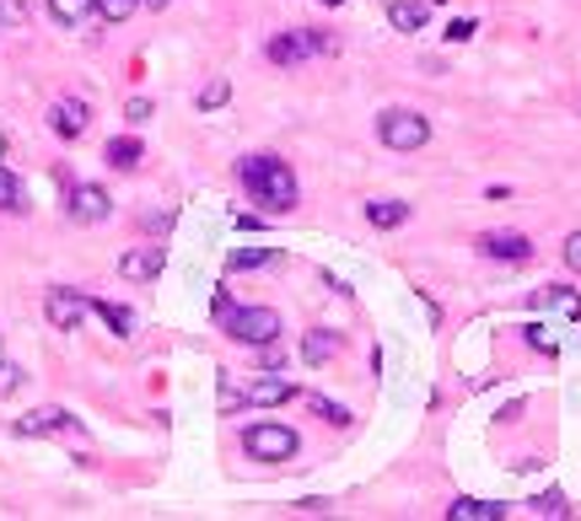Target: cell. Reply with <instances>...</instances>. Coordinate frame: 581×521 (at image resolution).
Wrapping results in <instances>:
<instances>
[{"label": "cell", "mask_w": 581, "mask_h": 521, "mask_svg": "<svg viewBox=\"0 0 581 521\" xmlns=\"http://www.w3.org/2000/svg\"><path fill=\"white\" fill-rule=\"evenodd\" d=\"M0 22L6 28H22L28 22V0H0Z\"/></svg>", "instance_id": "cell-29"}, {"label": "cell", "mask_w": 581, "mask_h": 521, "mask_svg": "<svg viewBox=\"0 0 581 521\" xmlns=\"http://www.w3.org/2000/svg\"><path fill=\"white\" fill-rule=\"evenodd\" d=\"M243 398L258 403V408H275V403H290V398H296V387H290V382H281V376H264V382H253Z\"/></svg>", "instance_id": "cell-14"}, {"label": "cell", "mask_w": 581, "mask_h": 521, "mask_svg": "<svg viewBox=\"0 0 581 521\" xmlns=\"http://www.w3.org/2000/svg\"><path fill=\"white\" fill-rule=\"evenodd\" d=\"M339 39H329L324 28H302V33H281V39H270V60L275 65H302V60H313V54H334Z\"/></svg>", "instance_id": "cell-4"}, {"label": "cell", "mask_w": 581, "mask_h": 521, "mask_svg": "<svg viewBox=\"0 0 581 521\" xmlns=\"http://www.w3.org/2000/svg\"><path fill=\"white\" fill-rule=\"evenodd\" d=\"M146 114H151V103H146V97H129V103H125V119L129 124H140Z\"/></svg>", "instance_id": "cell-31"}, {"label": "cell", "mask_w": 581, "mask_h": 521, "mask_svg": "<svg viewBox=\"0 0 581 521\" xmlns=\"http://www.w3.org/2000/svg\"><path fill=\"white\" fill-rule=\"evenodd\" d=\"M534 517H571V506H566L560 489H543L539 500H534Z\"/></svg>", "instance_id": "cell-24"}, {"label": "cell", "mask_w": 581, "mask_h": 521, "mask_svg": "<svg viewBox=\"0 0 581 521\" xmlns=\"http://www.w3.org/2000/svg\"><path fill=\"white\" fill-rule=\"evenodd\" d=\"M447 39H453V43H468V39H474V22H453V28H447Z\"/></svg>", "instance_id": "cell-33"}, {"label": "cell", "mask_w": 581, "mask_h": 521, "mask_svg": "<svg viewBox=\"0 0 581 521\" xmlns=\"http://www.w3.org/2000/svg\"><path fill=\"white\" fill-rule=\"evenodd\" d=\"M226 97H232V86H226V81H210L205 92H200V108H205V114H210V108H221Z\"/></svg>", "instance_id": "cell-27"}, {"label": "cell", "mask_w": 581, "mask_h": 521, "mask_svg": "<svg viewBox=\"0 0 581 521\" xmlns=\"http://www.w3.org/2000/svg\"><path fill=\"white\" fill-rule=\"evenodd\" d=\"M135 6H140V0H97V17H103V22H129Z\"/></svg>", "instance_id": "cell-25"}, {"label": "cell", "mask_w": 581, "mask_h": 521, "mask_svg": "<svg viewBox=\"0 0 581 521\" xmlns=\"http://www.w3.org/2000/svg\"><path fill=\"white\" fill-rule=\"evenodd\" d=\"M65 430H76V425H71V414H65V408H54V403H49V408H33V414H22V419H17V436H65Z\"/></svg>", "instance_id": "cell-10"}, {"label": "cell", "mask_w": 581, "mask_h": 521, "mask_svg": "<svg viewBox=\"0 0 581 521\" xmlns=\"http://www.w3.org/2000/svg\"><path fill=\"white\" fill-rule=\"evenodd\" d=\"M49 124H54L60 140H82L86 124H92V108H86L82 97H60V103L49 108Z\"/></svg>", "instance_id": "cell-9"}, {"label": "cell", "mask_w": 581, "mask_h": 521, "mask_svg": "<svg viewBox=\"0 0 581 521\" xmlns=\"http://www.w3.org/2000/svg\"><path fill=\"white\" fill-rule=\"evenodd\" d=\"M92 11H97V0H49V17H54L60 28H76Z\"/></svg>", "instance_id": "cell-19"}, {"label": "cell", "mask_w": 581, "mask_h": 521, "mask_svg": "<svg viewBox=\"0 0 581 521\" xmlns=\"http://www.w3.org/2000/svg\"><path fill=\"white\" fill-rule=\"evenodd\" d=\"M264 264H275V247H237L232 253V269H264Z\"/></svg>", "instance_id": "cell-23"}, {"label": "cell", "mask_w": 581, "mask_h": 521, "mask_svg": "<svg viewBox=\"0 0 581 521\" xmlns=\"http://www.w3.org/2000/svg\"><path fill=\"white\" fill-rule=\"evenodd\" d=\"M243 446H249V457H258V462H290L302 436H296L290 425H249Z\"/></svg>", "instance_id": "cell-5"}, {"label": "cell", "mask_w": 581, "mask_h": 521, "mask_svg": "<svg viewBox=\"0 0 581 521\" xmlns=\"http://www.w3.org/2000/svg\"><path fill=\"white\" fill-rule=\"evenodd\" d=\"M367 221L382 226V232H393V226H404V221H410V204H404V200H372V204H367Z\"/></svg>", "instance_id": "cell-17"}, {"label": "cell", "mask_w": 581, "mask_h": 521, "mask_svg": "<svg viewBox=\"0 0 581 521\" xmlns=\"http://www.w3.org/2000/svg\"><path fill=\"white\" fill-rule=\"evenodd\" d=\"M65 200H71V221H82V226H103V221L114 215L108 189H97V183H76Z\"/></svg>", "instance_id": "cell-6"}, {"label": "cell", "mask_w": 581, "mask_h": 521, "mask_svg": "<svg viewBox=\"0 0 581 521\" xmlns=\"http://www.w3.org/2000/svg\"><path fill=\"white\" fill-rule=\"evenodd\" d=\"M210 318L221 322V333H232L237 344H253V350L281 339V312H275V307H232V296H226V290H215Z\"/></svg>", "instance_id": "cell-1"}, {"label": "cell", "mask_w": 581, "mask_h": 521, "mask_svg": "<svg viewBox=\"0 0 581 521\" xmlns=\"http://www.w3.org/2000/svg\"><path fill=\"white\" fill-rule=\"evenodd\" d=\"M296 398H302V408H313V414H318V419H329V425H345V419H350V414H345L339 403L318 398V393H296Z\"/></svg>", "instance_id": "cell-22"}, {"label": "cell", "mask_w": 581, "mask_h": 521, "mask_svg": "<svg viewBox=\"0 0 581 521\" xmlns=\"http://www.w3.org/2000/svg\"><path fill=\"white\" fill-rule=\"evenodd\" d=\"M388 22H393L399 33H420V28L431 22V6H425V0H388Z\"/></svg>", "instance_id": "cell-12"}, {"label": "cell", "mask_w": 581, "mask_h": 521, "mask_svg": "<svg viewBox=\"0 0 581 521\" xmlns=\"http://www.w3.org/2000/svg\"><path fill=\"white\" fill-rule=\"evenodd\" d=\"M103 157H108V167H119V172H135V167H140V157H146V151H140V140H135V135H114Z\"/></svg>", "instance_id": "cell-15"}, {"label": "cell", "mask_w": 581, "mask_h": 521, "mask_svg": "<svg viewBox=\"0 0 581 521\" xmlns=\"http://www.w3.org/2000/svg\"><path fill=\"white\" fill-rule=\"evenodd\" d=\"M566 264L581 275V232H571V237H566Z\"/></svg>", "instance_id": "cell-32"}, {"label": "cell", "mask_w": 581, "mask_h": 521, "mask_svg": "<svg viewBox=\"0 0 581 521\" xmlns=\"http://www.w3.org/2000/svg\"><path fill=\"white\" fill-rule=\"evenodd\" d=\"M474 247H479L485 258H496V264H528V258H534V242L522 237V232H485Z\"/></svg>", "instance_id": "cell-8"}, {"label": "cell", "mask_w": 581, "mask_h": 521, "mask_svg": "<svg viewBox=\"0 0 581 521\" xmlns=\"http://www.w3.org/2000/svg\"><path fill=\"white\" fill-rule=\"evenodd\" d=\"M28 376H22V365H11V361H0V398H11L17 387H22Z\"/></svg>", "instance_id": "cell-26"}, {"label": "cell", "mask_w": 581, "mask_h": 521, "mask_svg": "<svg viewBox=\"0 0 581 521\" xmlns=\"http://www.w3.org/2000/svg\"><path fill=\"white\" fill-rule=\"evenodd\" d=\"M534 307H549V312H560V318H581V296L566 290V285H539V290H534Z\"/></svg>", "instance_id": "cell-13"}, {"label": "cell", "mask_w": 581, "mask_h": 521, "mask_svg": "<svg viewBox=\"0 0 581 521\" xmlns=\"http://www.w3.org/2000/svg\"><path fill=\"white\" fill-rule=\"evenodd\" d=\"M237 178H243L249 200L264 204V210H290L296 204V172L281 157H249L237 167Z\"/></svg>", "instance_id": "cell-2"}, {"label": "cell", "mask_w": 581, "mask_h": 521, "mask_svg": "<svg viewBox=\"0 0 581 521\" xmlns=\"http://www.w3.org/2000/svg\"><path fill=\"white\" fill-rule=\"evenodd\" d=\"M146 6H167V0H146Z\"/></svg>", "instance_id": "cell-36"}, {"label": "cell", "mask_w": 581, "mask_h": 521, "mask_svg": "<svg viewBox=\"0 0 581 521\" xmlns=\"http://www.w3.org/2000/svg\"><path fill=\"white\" fill-rule=\"evenodd\" d=\"M377 135H382L388 151H420V146L431 140V119L415 114V108H393V114H382Z\"/></svg>", "instance_id": "cell-3"}, {"label": "cell", "mask_w": 581, "mask_h": 521, "mask_svg": "<svg viewBox=\"0 0 581 521\" xmlns=\"http://www.w3.org/2000/svg\"><path fill=\"white\" fill-rule=\"evenodd\" d=\"M86 312H92V301H86L82 290H49V301H43V318L54 322L60 333H71V328H82Z\"/></svg>", "instance_id": "cell-7"}, {"label": "cell", "mask_w": 581, "mask_h": 521, "mask_svg": "<svg viewBox=\"0 0 581 521\" xmlns=\"http://www.w3.org/2000/svg\"><path fill=\"white\" fill-rule=\"evenodd\" d=\"M92 312H97V318L108 322V328H114V333H135V312H129V307H114V301H92Z\"/></svg>", "instance_id": "cell-20"}, {"label": "cell", "mask_w": 581, "mask_h": 521, "mask_svg": "<svg viewBox=\"0 0 581 521\" xmlns=\"http://www.w3.org/2000/svg\"><path fill=\"white\" fill-rule=\"evenodd\" d=\"M528 344H534V350H543V355H554V350H560V339H554L543 322H534V328H528Z\"/></svg>", "instance_id": "cell-28"}, {"label": "cell", "mask_w": 581, "mask_h": 521, "mask_svg": "<svg viewBox=\"0 0 581 521\" xmlns=\"http://www.w3.org/2000/svg\"><path fill=\"white\" fill-rule=\"evenodd\" d=\"M140 226H146V232H167L172 215H167V210H151V215H140Z\"/></svg>", "instance_id": "cell-30"}, {"label": "cell", "mask_w": 581, "mask_h": 521, "mask_svg": "<svg viewBox=\"0 0 581 521\" xmlns=\"http://www.w3.org/2000/svg\"><path fill=\"white\" fill-rule=\"evenodd\" d=\"M167 264L162 247H129V253H119V275L125 280H157Z\"/></svg>", "instance_id": "cell-11"}, {"label": "cell", "mask_w": 581, "mask_h": 521, "mask_svg": "<svg viewBox=\"0 0 581 521\" xmlns=\"http://www.w3.org/2000/svg\"><path fill=\"white\" fill-rule=\"evenodd\" d=\"M334 350H339V333H329V328H318V333H307V339H302V361H307V365H324Z\"/></svg>", "instance_id": "cell-18"}, {"label": "cell", "mask_w": 581, "mask_h": 521, "mask_svg": "<svg viewBox=\"0 0 581 521\" xmlns=\"http://www.w3.org/2000/svg\"><path fill=\"white\" fill-rule=\"evenodd\" d=\"M318 6H345V0H318Z\"/></svg>", "instance_id": "cell-34"}, {"label": "cell", "mask_w": 581, "mask_h": 521, "mask_svg": "<svg viewBox=\"0 0 581 521\" xmlns=\"http://www.w3.org/2000/svg\"><path fill=\"white\" fill-rule=\"evenodd\" d=\"M506 517V506H496V500H457V506H447V521H500Z\"/></svg>", "instance_id": "cell-16"}, {"label": "cell", "mask_w": 581, "mask_h": 521, "mask_svg": "<svg viewBox=\"0 0 581 521\" xmlns=\"http://www.w3.org/2000/svg\"><path fill=\"white\" fill-rule=\"evenodd\" d=\"M0 157H6V135H0Z\"/></svg>", "instance_id": "cell-35"}, {"label": "cell", "mask_w": 581, "mask_h": 521, "mask_svg": "<svg viewBox=\"0 0 581 521\" xmlns=\"http://www.w3.org/2000/svg\"><path fill=\"white\" fill-rule=\"evenodd\" d=\"M28 194H22V178L11 172V167H0V210H28Z\"/></svg>", "instance_id": "cell-21"}]
</instances>
